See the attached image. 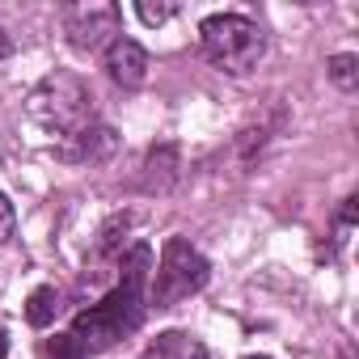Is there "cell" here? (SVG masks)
<instances>
[{"label":"cell","instance_id":"cell-1","mask_svg":"<svg viewBox=\"0 0 359 359\" xmlns=\"http://www.w3.org/2000/svg\"><path fill=\"white\" fill-rule=\"evenodd\" d=\"M148 279H152V250L144 241H135L127 254H118V283L85 313H76L68 338L93 359L102 351H110L114 342L131 338L144 317H148Z\"/></svg>","mask_w":359,"mask_h":359},{"label":"cell","instance_id":"cell-2","mask_svg":"<svg viewBox=\"0 0 359 359\" xmlns=\"http://www.w3.org/2000/svg\"><path fill=\"white\" fill-rule=\"evenodd\" d=\"M26 114H30L47 135H60V140H68V135L85 131L89 123H97V118H93V114H97L93 89L85 85V76H76V72H68V68L47 72V76L30 89Z\"/></svg>","mask_w":359,"mask_h":359},{"label":"cell","instance_id":"cell-3","mask_svg":"<svg viewBox=\"0 0 359 359\" xmlns=\"http://www.w3.org/2000/svg\"><path fill=\"white\" fill-rule=\"evenodd\" d=\"M199 43H203V55L229 72V76H245L262 64L266 55V34L258 22L241 18V13H212L203 18L199 26Z\"/></svg>","mask_w":359,"mask_h":359},{"label":"cell","instance_id":"cell-4","mask_svg":"<svg viewBox=\"0 0 359 359\" xmlns=\"http://www.w3.org/2000/svg\"><path fill=\"white\" fill-rule=\"evenodd\" d=\"M208 279H212V262L187 237H169L161 245V266H156L152 287H148V309H173V304H182L187 296L203 292Z\"/></svg>","mask_w":359,"mask_h":359},{"label":"cell","instance_id":"cell-5","mask_svg":"<svg viewBox=\"0 0 359 359\" xmlns=\"http://www.w3.org/2000/svg\"><path fill=\"white\" fill-rule=\"evenodd\" d=\"M123 13L110 0H81V5L64 9V34L76 51H106L118 39Z\"/></svg>","mask_w":359,"mask_h":359},{"label":"cell","instance_id":"cell-6","mask_svg":"<svg viewBox=\"0 0 359 359\" xmlns=\"http://www.w3.org/2000/svg\"><path fill=\"white\" fill-rule=\"evenodd\" d=\"M114 148H118V131L106 127V123H89L85 131L68 135L55 152H60L64 161H72V165H97V161H110Z\"/></svg>","mask_w":359,"mask_h":359},{"label":"cell","instance_id":"cell-7","mask_svg":"<svg viewBox=\"0 0 359 359\" xmlns=\"http://www.w3.org/2000/svg\"><path fill=\"white\" fill-rule=\"evenodd\" d=\"M106 72H110L114 85L140 89V85L148 81V51H144L135 39H123V34H118V39L106 47Z\"/></svg>","mask_w":359,"mask_h":359},{"label":"cell","instance_id":"cell-8","mask_svg":"<svg viewBox=\"0 0 359 359\" xmlns=\"http://www.w3.org/2000/svg\"><path fill=\"white\" fill-rule=\"evenodd\" d=\"M173 182H177V148L161 144V148H152L148 161H144L140 187H144V195H169Z\"/></svg>","mask_w":359,"mask_h":359},{"label":"cell","instance_id":"cell-9","mask_svg":"<svg viewBox=\"0 0 359 359\" xmlns=\"http://www.w3.org/2000/svg\"><path fill=\"white\" fill-rule=\"evenodd\" d=\"M140 359H208V346L182 330H169V334H156Z\"/></svg>","mask_w":359,"mask_h":359},{"label":"cell","instance_id":"cell-10","mask_svg":"<svg viewBox=\"0 0 359 359\" xmlns=\"http://www.w3.org/2000/svg\"><path fill=\"white\" fill-rule=\"evenodd\" d=\"M60 309H64L60 287H34L30 300H26V321H30L34 330H47V325H55Z\"/></svg>","mask_w":359,"mask_h":359},{"label":"cell","instance_id":"cell-11","mask_svg":"<svg viewBox=\"0 0 359 359\" xmlns=\"http://www.w3.org/2000/svg\"><path fill=\"white\" fill-rule=\"evenodd\" d=\"M131 212H114L106 224H102V233H97V245H93V254L97 258H110V254H123V241H127V229H131Z\"/></svg>","mask_w":359,"mask_h":359},{"label":"cell","instance_id":"cell-12","mask_svg":"<svg viewBox=\"0 0 359 359\" xmlns=\"http://www.w3.org/2000/svg\"><path fill=\"white\" fill-rule=\"evenodd\" d=\"M330 81L338 85V89H355L359 85V55H351V51H342V55H334L330 60Z\"/></svg>","mask_w":359,"mask_h":359},{"label":"cell","instance_id":"cell-13","mask_svg":"<svg viewBox=\"0 0 359 359\" xmlns=\"http://www.w3.org/2000/svg\"><path fill=\"white\" fill-rule=\"evenodd\" d=\"M135 13H140V22H144V26H165V22L177 13V5H152V0H140Z\"/></svg>","mask_w":359,"mask_h":359},{"label":"cell","instance_id":"cell-14","mask_svg":"<svg viewBox=\"0 0 359 359\" xmlns=\"http://www.w3.org/2000/svg\"><path fill=\"white\" fill-rule=\"evenodd\" d=\"M262 144H266V127H245V131L237 135L241 161H254V152H262Z\"/></svg>","mask_w":359,"mask_h":359},{"label":"cell","instance_id":"cell-15","mask_svg":"<svg viewBox=\"0 0 359 359\" xmlns=\"http://www.w3.org/2000/svg\"><path fill=\"white\" fill-rule=\"evenodd\" d=\"M47 355H51V359H89V355H85V351H81V346L68 338V334L51 338V342H47Z\"/></svg>","mask_w":359,"mask_h":359},{"label":"cell","instance_id":"cell-16","mask_svg":"<svg viewBox=\"0 0 359 359\" xmlns=\"http://www.w3.org/2000/svg\"><path fill=\"white\" fill-rule=\"evenodd\" d=\"M13 229H18V216H13V203L0 195V245H5L9 237H13Z\"/></svg>","mask_w":359,"mask_h":359},{"label":"cell","instance_id":"cell-17","mask_svg":"<svg viewBox=\"0 0 359 359\" xmlns=\"http://www.w3.org/2000/svg\"><path fill=\"white\" fill-rule=\"evenodd\" d=\"M359 220V199L351 195V199H342V212H338V229H351Z\"/></svg>","mask_w":359,"mask_h":359},{"label":"cell","instance_id":"cell-18","mask_svg":"<svg viewBox=\"0 0 359 359\" xmlns=\"http://www.w3.org/2000/svg\"><path fill=\"white\" fill-rule=\"evenodd\" d=\"M9 51H13V39H9V34H5V30H0V60H5V55H9Z\"/></svg>","mask_w":359,"mask_h":359},{"label":"cell","instance_id":"cell-19","mask_svg":"<svg viewBox=\"0 0 359 359\" xmlns=\"http://www.w3.org/2000/svg\"><path fill=\"white\" fill-rule=\"evenodd\" d=\"M5 355H9V330L0 325V359H5Z\"/></svg>","mask_w":359,"mask_h":359},{"label":"cell","instance_id":"cell-20","mask_svg":"<svg viewBox=\"0 0 359 359\" xmlns=\"http://www.w3.org/2000/svg\"><path fill=\"white\" fill-rule=\"evenodd\" d=\"M245 359H271V355H245Z\"/></svg>","mask_w":359,"mask_h":359}]
</instances>
